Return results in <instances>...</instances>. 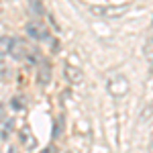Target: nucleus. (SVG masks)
<instances>
[{
	"mask_svg": "<svg viewBox=\"0 0 153 153\" xmlns=\"http://www.w3.org/2000/svg\"><path fill=\"white\" fill-rule=\"evenodd\" d=\"M108 92L112 96H125L129 92V82H127V78H125V76H118V74L110 76V78H108Z\"/></svg>",
	"mask_w": 153,
	"mask_h": 153,
	"instance_id": "1",
	"label": "nucleus"
},
{
	"mask_svg": "<svg viewBox=\"0 0 153 153\" xmlns=\"http://www.w3.org/2000/svg\"><path fill=\"white\" fill-rule=\"evenodd\" d=\"M25 31H27V35L31 37V39H35V41H45V39L49 37V33H47V27H45L43 23H35V21L27 23Z\"/></svg>",
	"mask_w": 153,
	"mask_h": 153,
	"instance_id": "2",
	"label": "nucleus"
},
{
	"mask_svg": "<svg viewBox=\"0 0 153 153\" xmlns=\"http://www.w3.org/2000/svg\"><path fill=\"white\" fill-rule=\"evenodd\" d=\"M63 74H65V80L71 84H82L84 82V74L80 68H76V65H70V63H65V68H63Z\"/></svg>",
	"mask_w": 153,
	"mask_h": 153,
	"instance_id": "3",
	"label": "nucleus"
},
{
	"mask_svg": "<svg viewBox=\"0 0 153 153\" xmlns=\"http://www.w3.org/2000/svg\"><path fill=\"white\" fill-rule=\"evenodd\" d=\"M37 65H39V76H37V82L41 84V86H45V84H49V80H51V68H49V63L45 61V59H41Z\"/></svg>",
	"mask_w": 153,
	"mask_h": 153,
	"instance_id": "4",
	"label": "nucleus"
},
{
	"mask_svg": "<svg viewBox=\"0 0 153 153\" xmlns=\"http://www.w3.org/2000/svg\"><path fill=\"white\" fill-rule=\"evenodd\" d=\"M21 141L25 143L27 149H33L35 147V137H33V133H31L29 127H23V131H21Z\"/></svg>",
	"mask_w": 153,
	"mask_h": 153,
	"instance_id": "5",
	"label": "nucleus"
},
{
	"mask_svg": "<svg viewBox=\"0 0 153 153\" xmlns=\"http://www.w3.org/2000/svg\"><path fill=\"white\" fill-rule=\"evenodd\" d=\"M10 43H12V37H0V57L10 53Z\"/></svg>",
	"mask_w": 153,
	"mask_h": 153,
	"instance_id": "6",
	"label": "nucleus"
},
{
	"mask_svg": "<svg viewBox=\"0 0 153 153\" xmlns=\"http://www.w3.org/2000/svg\"><path fill=\"white\" fill-rule=\"evenodd\" d=\"M29 6H31V12L43 14V0H29Z\"/></svg>",
	"mask_w": 153,
	"mask_h": 153,
	"instance_id": "7",
	"label": "nucleus"
},
{
	"mask_svg": "<svg viewBox=\"0 0 153 153\" xmlns=\"http://www.w3.org/2000/svg\"><path fill=\"white\" fill-rule=\"evenodd\" d=\"M8 78H10V68L0 61V80H8Z\"/></svg>",
	"mask_w": 153,
	"mask_h": 153,
	"instance_id": "8",
	"label": "nucleus"
},
{
	"mask_svg": "<svg viewBox=\"0 0 153 153\" xmlns=\"http://www.w3.org/2000/svg\"><path fill=\"white\" fill-rule=\"evenodd\" d=\"M41 153H57V147H55V145H49V147H45Z\"/></svg>",
	"mask_w": 153,
	"mask_h": 153,
	"instance_id": "9",
	"label": "nucleus"
},
{
	"mask_svg": "<svg viewBox=\"0 0 153 153\" xmlns=\"http://www.w3.org/2000/svg\"><path fill=\"white\" fill-rule=\"evenodd\" d=\"M12 108L14 110H21V100L19 98H12Z\"/></svg>",
	"mask_w": 153,
	"mask_h": 153,
	"instance_id": "10",
	"label": "nucleus"
},
{
	"mask_svg": "<svg viewBox=\"0 0 153 153\" xmlns=\"http://www.w3.org/2000/svg\"><path fill=\"white\" fill-rule=\"evenodd\" d=\"M4 118H6V112H4V108H2V106H0V125H2V123H4Z\"/></svg>",
	"mask_w": 153,
	"mask_h": 153,
	"instance_id": "11",
	"label": "nucleus"
},
{
	"mask_svg": "<svg viewBox=\"0 0 153 153\" xmlns=\"http://www.w3.org/2000/svg\"><path fill=\"white\" fill-rule=\"evenodd\" d=\"M149 153H153V139H151V143H149Z\"/></svg>",
	"mask_w": 153,
	"mask_h": 153,
	"instance_id": "12",
	"label": "nucleus"
},
{
	"mask_svg": "<svg viewBox=\"0 0 153 153\" xmlns=\"http://www.w3.org/2000/svg\"><path fill=\"white\" fill-rule=\"evenodd\" d=\"M8 153H16V147H10V149H8Z\"/></svg>",
	"mask_w": 153,
	"mask_h": 153,
	"instance_id": "13",
	"label": "nucleus"
},
{
	"mask_svg": "<svg viewBox=\"0 0 153 153\" xmlns=\"http://www.w3.org/2000/svg\"><path fill=\"white\" fill-rule=\"evenodd\" d=\"M149 71H151V74H153V63H151V68H149Z\"/></svg>",
	"mask_w": 153,
	"mask_h": 153,
	"instance_id": "14",
	"label": "nucleus"
}]
</instances>
